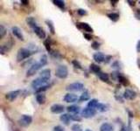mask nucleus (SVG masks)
Instances as JSON below:
<instances>
[{
	"label": "nucleus",
	"mask_w": 140,
	"mask_h": 131,
	"mask_svg": "<svg viewBox=\"0 0 140 131\" xmlns=\"http://www.w3.org/2000/svg\"><path fill=\"white\" fill-rule=\"evenodd\" d=\"M89 98H90V95H89V93L88 91H84L82 94H81L79 98V102H86V101H89Z\"/></svg>",
	"instance_id": "23"
},
{
	"label": "nucleus",
	"mask_w": 140,
	"mask_h": 131,
	"mask_svg": "<svg viewBox=\"0 0 140 131\" xmlns=\"http://www.w3.org/2000/svg\"><path fill=\"white\" fill-rule=\"evenodd\" d=\"M96 109H97L98 111H100V112H106V111H108V109H109V106L104 103H100L99 102V104H98L97 107H96Z\"/></svg>",
	"instance_id": "28"
},
{
	"label": "nucleus",
	"mask_w": 140,
	"mask_h": 131,
	"mask_svg": "<svg viewBox=\"0 0 140 131\" xmlns=\"http://www.w3.org/2000/svg\"><path fill=\"white\" fill-rule=\"evenodd\" d=\"M85 131H92V130H90V129H86Z\"/></svg>",
	"instance_id": "52"
},
{
	"label": "nucleus",
	"mask_w": 140,
	"mask_h": 131,
	"mask_svg": "<svg viewBox=\"0 0 140 131\" xmlns=\"http://www.w3.org/2000/svg\"><path fill=\"white\" fill-rule=\"evenodd\" d=\"M122 75L121 73L119 72H113L112 74H111V78H112V79H115V80H117L118 78L120 77V76Z\"/></svg>",
	"instance_id": "37"
},
{
	"label": "nucleus",
	"mask_w": 140,
	"mask_h": 131,
	"mask_svg": "<svg viewBox=\"0 0 140 131\" xmlns=\"http://www.w3.org/2000/svg\"><path fill=\"white\" fill-rule=\"evenodd\" d=\"M135 16H136L137 19L140 20V10H137L136 13H135Z\"/></svg>",
	"instance_id": "46"
},
{
	"label": "nucleus",
	"mask_w": 140,
	"mask_h": 131,
	"mask_svg": "<svg viewBox=\"0 0 140 131\" xmlns=\"http://www.w3.org/2000/svg\"><path fill=\"white\" fill-rule=\"evenodd\" d=\"M91 47H92L94 50H98L100 48V44L97 41H94V42L92 43V45H91Z\"/></svg>",
	"instance_id": "40"
},
{
	"label": "nucleus",
	"mask_w": 140,
	"mask_h": 131,
	"mask_svg": "<svg viewBox=\"0 0 140 131\" xmlns=\"http://www.w3.org/2000/svg\"><path fill=\"white\" fill-rule=\"evenodd\" d=\"M111 59H112V56H110V55H108V56H106L105 57V64H108V63L109 62V61L111 60Z\"/></svg>",
	"instance_id": "45"
},
{
	"label": "nucleus",
	"mask_w": 140,
	"mask_h": 131,
	"mask_svg": "<svg viewBox=\"0 0 140 131\" xmlns=\"http://www.w3.org/2000/svg\"><path fill=\"white\" fill-rule=\"evenodd\" d=\"M41 67H42V66L40 65V63L39 62H34L33 65H32L31 67H30V68L27 70V72H26V77H31V76H33L36 73H37V71L39 70V69H40Z\"/></svg>",
	"instance_id": "6"
},
{
	"label": "nucleus",
	"mask_w": 140,
	"mask_h": 131,
	"mask_svg": "<svg viewBox=\"0 0 140 131\" xmlns=\"http://www.w3.org/2000/svg\"><path fill=\"white\" fill-rule=\"evenodd\" d=\"M53 131H64V129H63L61 126L58 125V126H55V127L54 128Z\"/></svg>",
	"instance_id": "42"
},
{
	"label": "nucleus",
	"mask_w": 140,
	"mask_h": 131,
	"mask_svg": "<svg viewBox=\"0 0 140 131\" xmlns=\"http://www.w3.org/2000/svg\"><path fill=\"white\" fill-rule=\"evenodd\" d=\"M105 57H106V56H104V54H103V52H96V53L93 55V59H94V60L96 61V63H98V64L104 62Z\"/></svg>",
	"instance_id": "15"
},
{
	"label": "nucleus",
	"mask_w": 140,
	"mask_h": 131,
	"mask_svg": "<svg viewBox=\"0 0 140 131\" xmlns=\"http://www.w3.org/2000/svg\"><path fill=\"white\" fill-rule=\"evenodd\" d=\"M46 24L47 25L48 28H49V31L51 32L52 34H54L55 33V28H54V23L52 20H49V19H46Z\"/></svg>",
	"instance_id": "25"
},
{
	"label": "nucleus",
	"mask_w": 140,
	"mask_h": 131,
	"mask_svg": "<svg viewBox=\"0 0 140 131\" xmlns=\"http://www.w3.org/2000/svg\"><path fill=\"white\" fill-rule=\"evenodd\" d=\"M72 131H82V129H81V125L76 123L72 126Z\"/></svg>",
	"instance_id": "38"
},
{
	"label": "nucleus",
	"mask_w": 140,
	"mask_h": 131,
	"mask_svg": "<svg viewBox=\"0 0 140 131\" xmlns=\"http://www.w3.org/2000/svg\"><path fill=\"white\" fill-rule=\"evenodd\" d=\"M111 67H112L113 68L119 70V69L122 68V65H121V63H120L118 60H116V61H114V62L112 63V66H111Z\"/></svg>",
	"instance_id": "36"
},
{
	"label": "nucleus",
	"mask_w": 140,
	"mask_h": 131,
	"mask_svg": "<svg viewBox=\"0 0 140 131\" xmlns=\"http://www.w3.org/2000/svg\"><path fill=\"white\" fill-rule=\"evenodd\" d=\"M76 26H77L79 29H82L84 30L85 31H87L88 33H92L93 31H94V30H93V28L91 27L90 26H89L88 23H77L76 24Z\"/></svg>",
	"instance_id": "12"
},
{
	"label": "nucleus",
	"mask_w": 140,
	"mask_h": 131,
	"mask_svg": "<svg viewBox=\"0 0 140 131\" xmlns=\"http://www.w3.org/2000/svg\"><path fill=\"white\" fill-rule=\"evenodd\" d=\"M47 82H48V81L45 80V79H41V78L39 77V78H37V79H35L34 80H33L31 86H32V87H33V88L36 91L38 88H39L40 87L46 85V84H47Z\"/></svg>",
	"instance_id": "7"
},
{
	"label": "nucleus",
	"mask_w": 140,
	"mask_h": 131,
	"mask_svg": "<svg viewBox=\"0 0 140 131\" xmlns=\"http://www.w3.org/2000/svg\"><path fill=\"white\" fill-rule=\"evenodd\" d=\"M83 36H84V38L87 39V40H91V39H92V36H91V34H89V33H84Z\"/></svg>",
	"instance_id": "44"
},
{
	"label": "nucleus",
	"mask_w": 140,
	"mask_h": 131,
	"mask_svg": "<svg viewBox=\"0 0 140 131\" xmlns=\"http://www.w3.org/2000/svg\"><path fill=\"white\" fill-rule=\"evenodd\" d=\"M44 46L47 52H52L51 51V39H50V38H48L47 39H46V40L44 41Z\"/></svg>",
	"instance_id": "32"
},
{
	"label": "nucleus",
	"mask_w": 140,
	"mask_h": 131,
	"mask_svg": "<svg viewBox=\"0 0 140 131\" xmlns=\"http://www.w3.org/2000/svg\"><path fill=\"white\" fill-rule=\"evenodd\" d=\"M50 87H51V86H50L49 84H46V85L42 86V87H40L39 88H38L37 90L35 91V93H36V94H41V93H43V92H45L46 90H47Z\"/></svg>",
	"instance_id": "31"
},
{
	"label": "nucleus",
	"mask_w": 140,
	"mask_h": 131,
	"mask_svg": "<svg viewBox=\"0 0 140 131\" xmlns=\"http://www.w3.org/2000/svg\"><path fill=\"white\" fill-rule=\"evenodd\" d=\"M108 18H109L111 21H113V22H117L118 19H119V14L116 12L109 13V14H108Z\"/></svg>",
	"instance_id": "26"
},
{
	"label": "nucleus",
	"mask_w": 140,
	"mask_h": 131,
	"mask_svg": "<svg viewBox=\"0 0 140 131\" xmlns=\"http://www.w3.org/2000/svg\"><path fill=\"white\" fill-rule=\"evenodd\" d=\"M117 81L119 82L120 84H121V85L125 86V87H127V86L130 84V82H129V80H128V79H127V78L124 77V76L123 75V74H122V75L120 76L119 78H118Z\"/></svg>",
	"instance_id": "24"
},
{
	"label": "nucleus",
	"mask_w": 140,
	"mask_h": 131,
	"mask_svg": "<svg viewBox=\"0 0 140 131\" xmlns=\"http://www.w3.org/2000/svg\"><path fill=\"white\" fill-rule=\"evenodd\" d=\"M139 128H140V126H139Z\"/></svg>",
	"instance_id": "54"
},
{
	"label": "nucleus",
	"mask_w": 140,
	"mask_h": 131,
	"mask_svg": "<svg viewBox=\"0 0 140 131\" xmlns=\"http://www.w3.org/2000/svg\"><path fill=\"white\" fill-rule=\"evenodd\" d=\"M21 91L20 90H14V91H11V92L7 93L5 94V98L7 100H9L10 102H13V101L16 99L18 96L20 94Z\"/></svg>",
	"instance_id": "13"
},
{
	"label": "nucleus",
	"mask_w": 140,
	"mask_h": 131,
	"mask_svg": "<svg viewBox=\"0 0 140 131\" xmlns=\"http://www.w3.org/2000/svg\"><path fill=\"white\" fill-rule=\"evenodd\" d=\"M50 53L52 54V56H54V57L56 58V59H57V58H60V59H61V54H60L58 52H51Z\"/></svg>",
	"instance_id": "43"
},
{
	"label": "nucleus",
	"mask_w": 140,
	"mask_h": 131,
	"mask_svg": "<svg viewBox=\"0 0 140 131\" xmlns=\"http://www.w3.org/2000/svg\"><path fill=\"white\" fill-rule=\"evenodd\" d=\"M39 78L45 79L46 81H49L50 78H51V70L48 68L43 69L40 73H39Z\"/></svg>",
	"instance_id": "14"
},
{
	"label": "nucleus",
	"mask_w": 140,
	"mask_h": 131,
	"mask_svg": "<svg viewBox=\"0 0 140 131\" xmlns=\"http://www.w3.org/2000/svg\"><path fill=\"white\" fill-rule=\"evenodd\" d=\"M26 23H27L28 26H29L31 28H33V30H34L36 27H38L37 21L35 20V19L33 17H28V18H26Z\"/></svg>",
	"instance_id": "17"
},
{
	"label": "nucleus",
	"mask_w": 140,
	"mask_h": 131,
	"mask_svg": "<svg viewBox=\"0 0 140 131\" xmlns=\"http://www.w3.org/2000/svg\"><path fill=\"white\" fill-rule=\"evenodd\" d=\"M32 122H33V117L31 115H28V114H23L19 119V124L21 127L24 128L28 127Z\"/></svg>",
	"instance_id": "4"
},
{
	"label": "nucleus",
	"mask_w": 140,
	"mask_h": 131,
	"mask_svg": "<svg viewBox=\"0 0 140 131\" xmlns=\"http://www.w3.org/2000/svg\"><path fill=\"white\" fill-rule=\"evenodd\" d=\"M98 104H99L98 100H96V99H91V100L89 102V103H88V107H90V108L95 109V108H96Z\"/></svg>",
	"instance_id": "27"
},
{
	"label": "nucleus",
	"mask_w": 140,
	"mask_h": 131,
	"mask_svg": "<svg viewBox=\"0 0 140 131\" xmlns=\"http://www.w3.org/2000/svg\"><path fill=\"white\" fill-rule=\"evenodd\" d=\"M60 119H61V121L65 124V125H68L70 121H71L69 114H62L61 115V117H60Z\"/></svg>",
	"instance_id": "21"
},
{
	"label": "nucleus",
	"mask_w": 140,
	"mask_h": 131,
	"mask_svg": "<svg viewBox=\"0 0 140 131\" xmlns=\"http://www.w3.org/2000/svg\"><path fill=\"white\" fill-rule=\"evenodd\" d=\"M127 3L131 6H134L135 5V1H130V0H127Z\"/></svg>",
	"instance_id": "49"
},
{
	"label": "nucleus",
	"mask_w": 140,
	"mask_h": 131,
	"mask_svg": "<svg viewBox=\"0 0 140 131\" xmlns=\"http://www.w3.org/2000/svg\"><path fill=\"white\" fill-rule=\"evenodd\" d=\"M33 53L34 52H32L29 48H20V49H19L18 53H17V61L18 62H21L24 59H28Z\"/></svg>",
	"instance_id": "1"
},
{
	"label": "nucleus",
	"mask_w": 140,
	"mask_h": 131,
	"mask_svg": "<svg viewBox=\"0 0 140 131\" xmlns=\"http://www.w3.org/2000/svg\"><path fill=\"white\" fill-rule=\"evenodd\" d=\"M68 75V67L65 65H60L55 71V76L59 79H66Z\"/></svg>",
	"instance_id": "2"
},
{
	"label": "nucleus",
	"mask_w": 140,
	"mask_h": 131,
	"mask_svg": "<svg viewBox=\"0 0 140 131\" xmlns=\"http://www.w3.org/2000/svg\"><path fill=\"white\" fill-rule=\"evenodd\" d=\"M11 31H12V34L17 38V39H19V40H21V41H24L25 38H24V35H23L22 31H21L20 28L18 27V26H13V27L11 28Z\"/></svg>",
	"instance_id": "10"
},
{
	"label": "nucleus",
	"mask_w": 140,
	"mask_h": 131,
	"mask_svg": "<svg viewBox=\"0 0 140 131\" xmlns=\"http://www.w3.org/2000/svg\"><path fill=\"white\" fill-rule=\"evenodd\" d=\"M67 110H68V113H71L73 114H78L80 112H81V108L80 107L75 105H72V106H69V107H67Z\"/></svg>",
	"instance_id": "18"
},
{
	"label": "nucleus",
	"mask_w": 140,
	"mask_h": 131,
	"mask_svg": "<svg viewBox=\"0 0 140 131\" xmlns=\"http://www.w3.org/2000/svg\"><path fill=\"white\" fill-rule=\"evenodd\" d=\"M79 98L80 97H78L76 94H72V93H68V94H67L64 96L63 100H64V102H68V103H74V102H76L79 101Z\"/></svg>",
	"instance_id": "8"
},
{
	"label": "nucleus",
	"mask_w": 140,
	"mask_h": 131,
	"mask_svg": "<svg viewBox=\"0 0 140 131\" xmlns=\"http://www.w3.org/2000/svg\"><path fill=\"white\" fill-rule=\"evenodd\" d=\"M69 116L71 121H74V122H81V117L78 114H69Z\"/></svg>",
	"instance_id": "34"
},
{
	"label": "nucleus",
	"mask_w": 140,
	"mask_h": 131,
	"mask_svg": "<svg viewBox=\"0 0 140 131\" xmlns=\"http://www.w3.org/2000/svg\"><path fill=\"white\" fill-rule=\"evenodd\" d=\"M100 131H114V127L112 126V124L104 122L100 127Z\"/></svg>",
	"instance_id": "19"
},
{
	"label": "nucleus",
	"mask_w": 140,
	"mask_h": 131,
	"mask_svg": "<svg viewBox=\"0 0 140 131\" xmlns=\"http://www.w3.org/2000/svg\"><path fill=\"white\" fill-rule=\"evenodd\" d=\"M33 31H34V32L36 33V35H37L39 39H44L45 38H46V31H45L44 30H43V28L40 27V26L36 27Z\"/></svg>",
	"instance_id": "16"
},
{
	"label": "nucleus",
	"mask_w": 140,
	"mask_h": 131,
	"mask_svg": "<svg viewBox=\"0 0 140 131\" xmlns=\"http://www.w3.org/2000/svg\"><path fill=\"white\" fill-rule=\"evenodd\" d=\"M123 97L126 100H134L137 97V93L135 91L131 90V89H125V91L124 92V94H123Z\"/></svg>",
	"instance_id": "9"
},
{
	"label": "nucleus",
	"mask_w": 140,
	"mask_h": 131,
	"mask_svg": "<svg viewBox=\"0 0 140 131\" xmlns=\"http://www.w3.org/2000/svg\"><path fill=\"white\" fill-rule=\"evenodd\" d=\"M99 79H101L102 81L103 82H109V75L106 73H103V72H100L99 74H97Z\"/></svg>",
	"instance_id": "22"
},
{
	"label": "nucleus",
	"mask_w": 140,
	"mask_h": 131,
	"mask_svg": "<svg viewBox=\"0 0 140 131\" xmlns=\"http://www.w3.org/2000/svg\"><path fill=\"white\" fill-rule=\"evenodd\" d=\"M89 69H90V71H92L93 73H95V74H98L101 72L100 67H98V65H96V64H91L90 66H89Z\"/></svg>",
	"instance_id": "30"
},
{
	"label": "nucleus",
	"mask_w": 140,
	"mask_h": 131,
	"mask_svg": "<svg viewBox=\"0 0 140 131\" xmlns=\"http://www.w3.org/2000/svg\"><path fill=\"white\" fill-rule=\"evenodd\" d=\"M77 13H78V15H80V16H85V15L88 14L87 11H86V10H84V9H78L77 10Z\"/></svg>",
	"instance_id": "41"
},
{
	"label": "nucleus",
	"mask_w": 140,
	"mask_h": 131,
	"mask_svg": "<svg viewBox=\"0 0 140 131\" xmlns=\"http://www.w3.org/2000/svg\"><path fill=\"white\" fill-rule=\"evenodd\" d=\"M121 131H128V129L126 126L124 125H122V128H121Z\"/></svg>",
	"instance_id": "50"
},
{
	"label": "nucleus",
	"mask_w": 140,
	"mask_h": 131,
	"mask_svg": "<svg viewBox=\"0 0 140 131\" xmlns=\"http://www.w3.org/2000/svg\"><path fill=\"white\" fill-rule=\"evenodd\" d=\"M84 89V85L81 82H74L69 85L67 86L66 90L70 91V92H80Z\"/></svg>",
	"instance_id": "3"
},
{
	"label": "nucleus",
	"mask_w": 140,
	"mask_h": 131,
	"mask_svg": "<svg viewBox=\"0 0 140 131\" xmlns=\"http://www.w3.org/2000/svg\"><path fill=\"white\" fill-rule=\"evenodd\" d=\"M53 3H54L56 6H58L61 10H62V11L65 10V2L64 1H62V0H54Z\"/></svg>",
	"instance_id": "29"
},
{
	"label": "nucleus",
	"mask_w": 140,
	"mask_h": 131,
	"mask_svg": "<svg viewBox=\"0 0 140 131\" xmlns=\"http://www.w3.org/2000/svg\"><path fill=\"white\" fill-rule=\"evenodd\" d=\"M39 62L40 63V65L42 66V67L46 66V65L47 64V56H46V54H43V55L40 57V59H39Z\"/></svg>",
	"instance_id": "33"
},
{
	"label": "nucleus",
	"mask_w": 140,
	"mask_h": 131,
	"mask_svg": "<svg viewBox=\"0 0 140 131\" xmlns=\"http://www.w3.org/2000/svg\"><path fill=\"white\" fill-rule=\"evenodd\" d=\"M6 34V29L3 25H0V39H3Z\"/></svg>",
	"instance_id": "35"
},
{
	"label": "nucleus",
	"mask_w": 140,
	"mask_h": 131,
	"mask_svg": "<svg viewBox=\"0 0 140 131\" xmlns=\"http://www.w3.org/2000/svg\"><path fill=\"white\" fill-rule=\"evenodd\" d=\"M138 3H139V4H140V1H139V2H138Z\"/></svg>",
	"instance_id": "53"
},
{
	"label": "nucleus",
	"mask_w": 140,
	"mask_h": 131,
	"mask_svg": "<svg viewBox=\"0 0 140 131\" xmlns=\"http://www.w3.org/2000/svg\"><path fill=\"white\" fill-rule=\"evenodd\" d=\"M81 116H82L83 118L89 119V118H92V117H94L95 115H96V109H93V108H90V107H87L81 110Z\"/></svg>",
	"instance_id": "5"
},
{
	"label": "nucleus",
	"mask_w": 140,
	"mask_h": 131,
	"mask_svg": "<svg viewBox=\"0 0 140 131\" xmlns=\"http://www.w3.org/2000/svg\"><path fill=\"white\" fill-rule=\"evenodd\" d=\"M72 64L74 65V67H75V68H77V69H81V68H82V67H81V65L80 64L79 61L75 60V59L72 61Z\"/></svg>",
	"instance_id": "39"
},
{
	"label": "nucleus",
	"mask_w": 140,
	"mask_h": 131,
	"mask_svg": "<svg viewBox=\"0 0 140 131\" xmlns=\"http://www.w3.org/2000/svg\"><path fill=\"white\" fill-rule=\"evenodd\" d=\"M110 3H111V4H112V5L115 6V5H116V3H118V0H111Z\"/></svg>",
	"instance_id": "51"
},
{
	"label": "nucleus",
	"mask_w": 140,
	"mask_h": 131,
	"mask_svg": "<svg viewBox=\"0 0 140 131\" xmlns=\"http://www.w3.org/2000/svg\"><path fill=\"white\" fill-rule=\"evenodd\" d=\"M137 52H140V40H138V44H137Z\"/></svg>",
	"instance_id": "47"
},
{
	"label": "nucleus",
	"mask_w": 140,
	"mask_h": 131,
	"mask_svg": "<svg viewBox=\"0 0 140 131\" xmlns=\"http://www.w3.org/2000/svg\"><path fill=\"white\" fill-rule=\"evenodd\" d=\"M21 4H24V5H27L29 4V1H27V0H21Z\"/></svg>",
	"instance_id": "48"
},
{
	"label": "nucleus",
	"mask_w": 140,
	"mask_h": 131,
	"mask_svg": "<svg viewBox=\"0 0 140 131\" xmlns=\"http://www.w3.org/2000/svg\"><path fill=\"white\" fill-rule=\"evenodd\" d=\"M50 110L53 114H61V113L64 112L65 107L64 106L61 105V104H54V105L51 106Z\"/></svg>",
	"instance_id": "11"
},
{
	"label": "nucleus",
	"mask_w": 140,
	"mask_h": 131,
	"mask_svg": "<svg viewBox=\"0 0 140 131\" xmlns=\"http://www.w3.org/2000/svg\"><path fill=\"white\" fill-rule=\"evenodd\" d=\"M36 101H37V102L39 105H42L46 101V95L43 93H41V94H36Z\"/></svg>",
	"instance_id": "20"
}]
</instances>
